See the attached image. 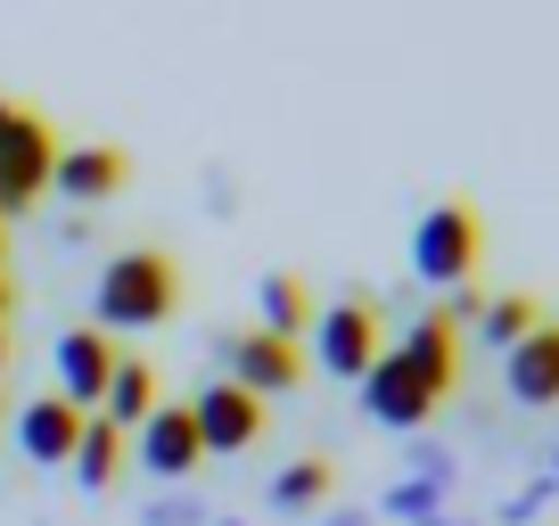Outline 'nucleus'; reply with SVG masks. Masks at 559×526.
Listing matches in <instances>:
<instances>
[{
    "label": "nucleus",
    "instance_id": "nucleus-19",
    "mask_svg": "<svg viewBox=\"0 0 559 526\" xmlns=\"http://www.w3.org/2000/svg\"><path fill=\"white\" fill-rule=\"evenodd\" d=\"M330 486H337L330 461H288V469L272 477V510H321V502H330Z\"/></svg>",
    "mask_w": 559,
    "mask_h": 526
},
{
    "label": "nucleus",
    "instance_id": "nucleus-21",
    "mask_svg": "<svg viewBox=\"0 0 559 526\" xmlns=\"http://www.w3.org/2000/svg\"><path fill=\"white\" fill-rule=\"evenodd\" d=\"M543 502H551V477H535V486H519V493H510V510H502V518H510V526H526V518H535Z\"/></svg>",
    "mask_w": 559,
    "mask_h": 526
},
{
    "label": "nucleus",
    "instance_id": "nucleus-23",
    "mask_svg": "<svg viewBox=\"0 0 559 526\" xmlns=\"http://www.w3.org/2000/svg\"><path fill=\"white\" fill-rule=\"evenodd\" d=\"M0 321H9V272H0Z\"/></svg>",
    "mask_w": 559,
    "mask_h": 526
},
{
    "label": "nucleus",
    "instance_id": "nucleus-13",
    "mask_svg": "<svg viewBox=\"0 0 559 526\" xmlns=\"http://www.w3.org/2000/svg\"><path fill=\"white\" fill-rule=\"evenodd\" d=\"M386 354H395V362H412L419 379L437 386V395H453V379H461V330H444L437 313H419V321H412V330H403Z\"/></svg>",
    "mask_w": 559,
    "mask_h": 526
},
{
    "label": "nucleus",
    "instance_id": "nucleus-17",
    "mask_svg": "<svg viewBox=\"0 0 559 526\" xmlns=\"http://www.w3.org/2000/svg\"><path fill=\"white\" fill-rule=\"evenodd\" d=\"M116 469H123V428L116 420H83V437H74V486L99 493Z\"/></svg>",
    "mask_w": 559,
    "mask_h": 526
},
{
    "label": "nucleus",
    "instance_id": "nucleus-12",
    "mask_svg": "<svg viewBox=\"0 0 559 526\" xmlns=\"http://www.w3.org/2000/svg\"><path fill=\"white\" fill-rule=\"evenodd\" d=\"M83 420L91 411H74L67 395H34V404L17 411V444H25V461H74V437H83Z\"/></svg>",
    "mask_w": 559,
    "mask_h": 526
},
{
    "label": "nucleus",
    "instance_id": "nucleus-24",
    "mask_svg": "<svg viewBox=\"0 0 559 526\" xmlns=\"http://www.w3.org/2000/svg\"><path fill=\"white\" fill-rule=\"evenodd\" d=\"M0 370H9V330H0Z\"/></svg>",
    "mask_w": 559,
    "mask_h": 526
},
{
    "label": "nucleus",
    "instance_id": "nucleus-10",
    "mask_svg": "<svg viewBox=\"0 0 559 526\" xmlns=\"http://www.w3.org/2000/svg\"><path fill=\"white\" fill-rule=\"evenodd\" d=\"M123 148H107V141H83V148H58V165H50V190L67 198V206H99V198H116L123 190Z\"/></svg>",
    "mask_w": 559,
    "mask_h": 526
},
{
    "label": "nucleus",
    "instance_id": "nucleus-3",
    "mask_svg": "<svg viewBox=\"0 0 559 526\" xmlns=\"http://www.w3.org/2000/svg\"><path fill=\"white\" fill-rule=\"evenodd\" d=\"M50 165H58L50 116L9 107V123H0V214H25V206H34V198L50 190Z\"/></svg>",
    "mask_w": 559,
    "mask_h": 526
},
{
    "label": "nucleus",
    "instance_id": "nucleus-4",
    "mask_svg": "<svg viewBox=\"0 0 559 526\" xmlns=\"http://www.w3.org/2000/svg\"><path fill=\"white\" fill-rule=\"evenodd\" d=\"M313 354H321V370L330 379H362L370 362H379V304L370 297H337V304H321L313 313Z\"/></svg>",
    "mask_w": 559,
    "mask_h": 526
},
{
    "label": "nucleus",
    "instance_id": "nucleus-8",
    "mask_svg": "<svg viewBox=\"0 0 559 526\" xmlns=\"http://www.w3.org/2000/svg\"><path fill=\"white\" fill-rule=\"evenodd\" d=\"M502 386H510V404H526V411L559 404V321H535V330L502 354Z\"/></svg>",
    "mask_w": 559,
    "mask_h": 526
},
{
    "label": "nucleus",
    "instance_id": "nucleus-16",
    "mask_svg": "<svg viewBox=\"0 0 559 526\" xmlns=\"http://www.w3.org/2000/svg\"><path fill=\"white\" fill-rule=\"evenodd\" d=\"M99 404H107V420H116V428H140L148 411L165 404V395H157V370H148V362H132V354H116V379H107V395H99Z\"/></svg>",
    "mask_w": 559,
    "mask_h": 526
},
{
    "label": "nucleus",
    "instance_id": "nucleus-2",
    "mask_svg": "<svg viewBox=\"0 0 559 526\" xmlns=\"http://www.w3.org/2000/svg\"><path fill=\"white\" fill-rule=\"evenodd\" d=\"M477 255H486V223H477L469 198H444L412 223V272L428 288H461L477 280Z\"/></svg>",
    "mask_w": 559,
    "mask_h": 526
},
{
    "label": "nucleus",
    "instance_id": "nucleus-26",
    "mask_svg": "<svg viewBox=\"0 0 559 526\" xmlns=\"http://www.w3.org/2000/svg\"><path fill=\"white\" fill-rule=\"evenodd\" d=\"M419 526H461V518H419Z\"/></svg>",
    "mask_w": 559,
    "mask_h": 526
},
{
    "label": "nucleus",
    "instance_id": "nucleus-11",
    "mask_svg": "<svg viewBox=\"0 0 559 526\" xmlns=\"http://www.w3.org/2000/svg\"><path fill=\"white\" fill-rule=\"evenodd\" d=\"M107 379H116V346H107V330H67V337H58V395H67L74 411L99 404Z\"/></svg>",
    "mask_w": 559,
    "mask_h": 526
},
{
    "label": "nucleus",
    "instance_id": "nucleus-5",
    "mask_svg": "<svg viewBox=\"0 0 559 526\" xmlns=\"http://www.w3.org/2000/svg\"><path fill=\"white\" fill-rule=\"evenodd\" d=\"M354 386H362V411H370L379 428H428V420H437V404H444L437 386L419 379L412 362H395V354H379Z\"/></svg>",
    "mask_w": 559,
    "mask_h": 526
},
{
    "label": "nucleus",
    "instance_id": "nucleus-27",
    "mask_svg": "<svg viewBox=\"0 0 559 526\" xmlns=\"http://www.w3.org/2000/svg\"><path fill=\"white\" fill-rule=\"evenodd\" d=\"M0 123H9V99H0Z\"/></svg>",
    "mask_w": 559,
    "mask_h": 526
},
{
    "label": "nucleus",
    "instance_id": "nucleus-1",
    "mask_svg": "<svg viewBox=\"0 0 559 526\" xmlns=\"http://www.w3.org/2000/svg\"><path fill=\"white\" fill-rule=\"evenodd\" d=\"M91 304H99V330H157L181 304V263L165 247H123V255H107Z\"/></svg>",
    "mask_w": 559,
    "mask_h": 526
},
{
    "label": "nucleus",
    "instance_id": "nucleus-6",
    "mask_svg": "<svg viewBox=\"0 0 559 526\" xmlns=\"http://www.w3.org/2000/svg\"><path fill=\"white\" fill-rule=\"evenodd\" d=\"M223 370L255 404H272V395H288V386L305 379V354L288 346V337H272V330H247V337H223Z\"/></svg>",
    "mask_w": 559,
    "mask_h": 526
},
{
    "label": "nucleus",
    "instance_id": "nucleus-28",
    "mask_svg": "<svg viewBox=\"0 0 559 526\" xmlns=\"http://www.w3.org/2000/svg\"><path fill=\"white\" fill-rule=\"evenodd\" d=\"M0 255H9V239H0Z\"/></svg>",
    "mask_w": 559,
    "mask_h": 526
},
{
    "label": "nucleus",
    "instance_id": "nucleus-18",
    "mask_svg": "<svg viewBox=\"0 0 559 526\" xmlns=\"http://www.w3.org/2000/svg\"><path fill=\"white\" fill-rule=\"evenodd\" d=\"M535 321H543V304L510 288V297H486V313H477V337H486L493 354H510V346H519L526 330H535Z\"/></svg>",
    "mask_w": 559,
    "mask_h": 526
},
{
    "label": "nucleus",
    "instance_id": "nucleus-14",
    "mask_svg": "<svg viewBox=\"0 0 559 526\" xmlns=\"http://www.w3.org/2000/svg\"><path fill=\"white\" fill-rule=\"evenodd\" d=\"M444 493H453V461H444V453H419L412 477L379 493V510H386V518H403V526H419V518H437V510H444Z\"/></svg>",
    "mask_w": 559,
    "mask_h": 526
},
{
    "label": "nucleus",
    "instance_id": "nucleus-20",
    "mask_svg": "<svg viewBox=\"0 0 559 526\" xmlns=\"http://www.w3.org/2000/svg\"><path fill=\"white\" fill-rule=\"evenodd\" d=\"M477 313H486V297H477V280L444 288V304H437V321H444V330H477Z\"/></svg>",
    "mask_w": 559,
    "mask_h": 526
},
{
    "label": "nucleus",
    "instance_id": "nucleus-22",
    "mask_svg": "<svg viewBox=\"0 0 559 526\" xmlns=\"http://www.w3.org/2000/svg\"><path fill=\"white\" fill-rule=\"evenodd\" d=\"M148 526H198V502H181V493H174V502L148 510Z\"/></svg>",
    "mask_w": 559,
    "mask_h": 526
},
{
    "label": "nucleus",
    "instance_id": "nucleus-7",
    "mask_svg": "<svg viewBox=\"0 0 559 526\" xmlns=\"http://www.w3.org/2000/svg\"><path fill=\"white\" fill-rule=\"evenodd\" d=\"M190 420H198V444H206V453H247V444L263 437V404L247 395V386H230V379L198 386Z\"/></svg>",
    "mask_w": 559,
    "mask_h": 526
},
{
    "label": "nucleus",
    "instance_id": "nucleus-25",
    "mask_svg": "<svg viewBox=\"0 0 559 526\" xmlns=\"http://www.w3.org/2000/svg\"><path fill=\"white\" fill-rule=\"evenodd\" d=\"M551 486H559V444H551Z\"/></svg>",
    "mask_w": 559,
    "mask_h": 526
},
{
    "label": "nucleus",
    "instance_id": "nucleus-15",
    "mask_svg": "<svg viewBox=\"0 0 559 526\" xmlns=\"http://www.w3.org/2000/svg\"><path fill=\"white\" fill-rule=\"evenodd\" d=\"M255 304H263V330H272V337H288V346H297V337L313 330V313H321V304H313V288H305L297 272H263Z\"/></svg>",
    "mask_w": 559,
    "mask_h": 526
},
{
    "label": "nucleus",
    "instance_id": "nucleus-9",
    "mask_svg": "<svg viewBox=\"0 0 559 526\" xmlns=\"http://www.w3.org/2000/svg\"><path fill=\"white\" fill-rule=\"evenodd\" d=\"M198 461H206V444H198V420H190V404H157L148 420H140V469L148 477H190Z\"/></svg>",
    "mask_w": 559,
    "mask_h": 526
}]
</instances>
